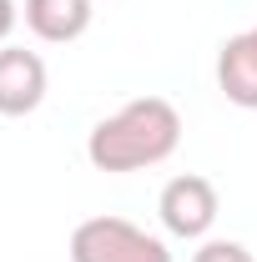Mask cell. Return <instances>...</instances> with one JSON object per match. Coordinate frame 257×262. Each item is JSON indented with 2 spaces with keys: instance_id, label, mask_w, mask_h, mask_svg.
Listing matches in <instances>:
<instances>
[{
  "instance_id": "obj_7",
  "label": "cell",
  "mask_w": 257,
  "mask_h": 262,
  "mask_svg": "<svg viewBox=\"0 0 257 262\" xmlns=\"http://www.w3.org/2000/svg\"><path fill=\"white\" fill-rule=\"evenodd\" d=\"M192 262H257L242 242H227V237H217V242H202L192 252Z\"/></svg>"
},
{
  "instance_id": "obj_5",
  "label": "cell",
  "mask_w": 257,
  "mask_h": 262,
  "mask_svg": "<svg viewBox=\"0 0 257 262\" xmlns=\"http://www.w3.org/2000/svg\"><path fill=\"white\" fill-rule=\"evenodd\" d=\"M20 10H26V26L40 40H51V46L81 40V35L91 31V15H96L91 0H26Z\"/></svg>"
},
{
  "instance_id": "obj_2",
  "label": "cell",
  "mask_w": 257,
  "mask_h": 262,
  "mask_svg": "<svg viewBox=\"0 0 257 262\" xmlns=\"http://www.w3.org/2000/svg\"><path fill=\"white\" fill-rule=\"evenodd\" d=\"M71 262H172V252L126 217H91L71 232Z\"/></svg>"
},
{
  "instance_id": "obj_9",
  "label": "cell",
  "mask_w": 257,
  "mask_h": 262,
  "mask_svg": "<svg viewBox=\"0 0 257 262\" xmlns=\"http://www.w3.org/2000/svg\"><path fill=\"white\" fill-rule=\"evenodd\" d=\"M242 35H247V46H252V51H257V26H252V31H242Z\"/></svg>"
},
{
  "instance_id": "obj_4",
  "label": "cell",
  "mask_w": 257,
  "mask_h": 262,
  "mask_svg": "<svg viewBox=\"0 0 257 262\" xmlns=\"http://www.w3.org/2000/svg\"><path fill=\"white\" fill-rule=\"evenodd\" d=\"M46 101V61L20 46H0V116H31Z\"/></svg>"
},
{
  "instance_id": "obj_6",
  "label": "cell",
  "mask_w": 257,
  "mask_h": 262,
  "mask_svg": "<svg viewBox=\"0 0 257 262\" xmlns=\"http://www.w3.org/2000/svg\"><path fill=\"white\" fill-rule=\"evenodd\" d=\"M217 86L232 106L257 111V51L247 46V35H232L217 51Z\"/></svg>"
},
{
  "instance_id": "obj_3",
  "label": "cell",
  "mask_w": 257,
  "mask_h": 262,
  "mask_svg": "<svg viewBox=\"0 0 257 262\" xmlns=\"http://www.w3.org/2000/svg\"><path fill=\"white\" fill-rule=\"evenodd\" d=\"M161 227L172 232V237H207L212 232V222H217V187L207 182V177H172L166 187H161Z\"/></svg>"
},
{
  "instance_id": "obj_8",
  "label": "cell",
  "mask_w": 257,
  "mask_h": 262,
  "mask_svg": "<svg viewBox=\"0 0 257 262\" xmlns=\"http://www.w3.org/2000/svg\"><path fill=\"white\" fill-rule=\"evenodd\" d=\"M15 20H20V5L15 0H0V40L15 31Z\"/></svg>"
},
{
  "instance_id": "obj_1",
  "label": "cell",
  "mask_w": 257,
  "mask_h": 262,
  "mask_svg": "<svg viewBox=\"0 0 257 262\" xmlns=\"http://www.w3.org/2000/svg\"><path fill=\"white\" fill-rule=\"evenodd\" d=\"M182 116L166 96H136L116 116H106L86 136V157L96 171H141L177 151Z\"/></svg>"
}]
</instances>
